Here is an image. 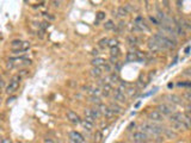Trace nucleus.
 Listing matches in <instances>:
<instances>
[{"label": "nucleus", "instance_id": "5701e85b", "mask_svg": "<svg viewBox=\"0 0 191 143\" xmlns=\"http://www.w3.org/2000/svg\"><path fill=\"white\" fill-rule=\"evenodd\" d=\"M104 29H105V30H115V29H116V25H115L114 21L109 19V21H105V24H104Z\"/></svg>", "mask_w": 191, "mask_h": 143}, {"label": "nucleus", "instance_id": "a878e982", "mask_svg": "<svg viewBox=\"0 0 191 143\" xmlns=\"http://www.w3.org/2000/svg\"><path fill=\"white\" fill-rule=\"evenodd\" d=\"M108 47H110L111 49H114V48H117L118 47V41L115 40V38H112V40H109V44H108Z\"/></svg>", "mask_w": 191, "mask_h": 143}, {"label": "nucleus", "instance_id": "4be33fe9", "mask_svg": "<svg viewBox=\"0 0 191 143\" xmlns=\"http://www.w3.org/2000/svg\"><path fill=\"white\" fill-rule=\"evenodd\" d=\"M165 136H166V138H169V140H173V138H177V132H174L172 129H165L164 131Z\"/></svg>", "mask_w": 191, "mask_h": 143}, {"label": "nucleus", "instance_id": "a211bd4d", "mask_svg": "<svg viewBox=\"0 0 191 143\" xmlns=\"http://www.w3.org/2000/svg\"><path fill=\"white\" fill-rule=\"evenodd\" d=\"M109 106H110V109L114 111V113H115V115H120V113L122 112V106H121L118 102H111Z\"/></svg>", "mask_w": 191, "mask_h": 143}, {"label": "nucleus", "instance_id": "0eeeda50", "mask_svg": "<svg viewBox=\"0 0 191 143\" xmlns=\"http://www.w3.org/2000/svg\"><path fill=\"white\" fill-rule=\"evenodd\" d=\"M112 97H114V100L118 102V104H124V102H127V97L124 94V92L120 88L112 91Z\"/></svg>", "mask_w": 191, "mask_h": 143}, {"label": "nucleus", "instance_id": "f8f14e48", "mask_svg": "<svg viewBox=\"0 0 191 143\" xmlns=\"http://www.w3.org/2000/svg\"><path fill=\"white\" fill-rule=\"evenodd\" d=\"M30 47H31V44H30V42L27 41H24V43H23V45H22L21 48H18V49H12V54L13 55H19V54H23V53H25V51H27L29 49H30Z\"/></svg>", "mask_w": 191, "mask_h": 143}, {"label": "nucleus", "instance_id": "c85d7f7f", "mask_svg": "<svg viewBox=\"0 0 191 143\" xmlns=\"http://www.w3.org/2000/svg\"><path fill=\"white\" fill-rule=\"evenodd\" d=\"M183 98H184L185 100H188L189 102H191V89L190 91H186L183 93Z\"/></svg>", "mask_w": 191, "mask_h": 143}, {"label": "nucleus", "instance_id": "aec40b11", "mask_svg": "<svg viewBox=\"0 0 191 143\" xmlns=\"http://www.w3.org/2000/svg\"><path fill=\"white\" fill-rule=\"evenodd\" d=\"M104 138V135H103L102 130H96L95 136H93V142L95 143H100Z\"/></svg>", "mask_w": 191, "mask_h": 143}, {"label": "nucleus", "instance_id": "37998d69", "mask_svg": "<svg viewBox=\"0 0 191 143\" xmlns=\"http://www.w3.org/2000/svg\"><path fill=\"white\" fill-rule=\"evenodd\" d=\"M118 143H125V142H118Z\"/></svg>", "mask_w": 191, "mask_h": 143}, {"label": "nucleus", "instance_id": "e433bc0d", "mask_svg": "<svg viewBox=\"0 0 191 143\" xmlns=\"http://www.w3.org/2000/svg\"><path fill=\"white\" fill-rule=\"evenodd\" d=\"M158 18L159 19H165V13L161 11H158Z\"/></svg>", "mask_w": 191, "mask_h": 143}, {"label": "nucleus", "instance_id": "f3484780", "mask_svg": "<svg viewBox=\"0 0 191 143\" xmlns=\"http://www.w3.org/2000/svg\"><path fill=\"white\" fill-rule=\"evenodd\" d=\"M148 49H149L150 51H153V53H158V51L161 50V47L159 45L158 42H155L154 40H150L149 43H148Z\"/></svg>", "mask_w": 191, "mask_h": 143}, {"label": "nucleus", "instance_id": "1a4fd4ad", "mask_svg": "<svg viewBox=\"0 0 191 143\" xmlns=\"http://www.w3.org/2000/svg\"><path fill=\"white\" fill-rule=\"evenodd\" d=\"M84 115H85V118H92V119H98L100 117V111L98 107H95V109H85L84 111Z\"/></svg>", "mask_w": 191, "mask_h": 143}, {"label": "nucleus", "instance_id": "9b49d317", "mask_svg": "<svg viewBox=\"0 0 191 143\" xmlns=\"http://www.w3.org/2000/svg\"><path fill=\"white\" fill-rule=\"evenodd\" d=\"M158 111L163 113L164 116H171L173 113V106H171L169 104H160L158 106Z\"/></svg>", "mask_w": 191, "mask_h": 143}, {"label": "nucleus", "instance_id": "c9c22d12", "mask_svg": "<svg viewBox=\"0 0 191 143\" xmlns=\"http://www.w3.org/2000/svg\"><path fill=\"white\" fill-rule=\"evenodd\" d=\"M183 75L184 76H191V67H189V68L186 69L184 73H183Z\"/></svg>", "mask_w": 191, "mask_h": 143}, {"label": "nucleus", "instance_id": "7ed1b4c3", "mask_svg": "<svg viewBox=\"0 0 191 143\" xmlns=\"http://www.w3.org/2000/svg\"><path fill=\"white\" fill-rule=\"evenodd\" d=\"M21 81H22L21 75H19V74L13 75V76L10 79L8 83H7L6 88H5V93H6V94H13L14 92L18 89V87H19Z\"/></svg>", "mask_w": 191, "mask_h": 143}, {"label": "nucleus", "instance_id": "473e14b6", "mask_svg": "<svg viewBox=\"0 0 191 143\" xmlns=\"http://www.w3.org/2000/svg\"><path fill=\"white\" fill-rule=\"evenodd\" d=\"M102 69H103V72H108V73H109V72H111V66H110L109 63H106V64L103 66Z\"/></svg>", "mask_w": 191, "mask_h": 143}, {"label": "nucleus", "instance_id": "20e7f679", "mask_svg": "<svg viewBox=\"0 0 191 143\" xmlns=\"http://www.w3.org/2000/svg\"><path fill=\"white\" fill-rule=\"evenodd\" d=\"M131 141L134 143H148L149 142V136L147 134H144L141 130H137V131H134L131 134Z\"/></svg>", "mask_w": 191, "mask_h": 143}, {"label": "nucleus", "instance_id": "ea45409f", "mask_svg": "<svg viewBox=\"0 0 191 143\" xmlns=\"http://www.w3.org/2000/svg\"><path fill=\"white\" fill-rule=\"evenodd\" d=\"M1 143H11V140L7 138V137H4V138L1 140Z\"/></svg>", "mask_w": 191, "mask_h": 143}, {"label": "nucleus", "instance_id": "393cba45", "mask_svg": "<svg viewBox=\"0 0 191 143\" xmlns=\"http://www.w3.org/2000/svg\"><path fill=\"white\" fill-rule=\"evenodd\" d=\"M127 42L129 45H136L137 44V38L135 36H128L127 37Z\"/></svg>", "mask_w": 191, "mask_h": 143}, {"label": "nucleus", "instance_id": "9d476101", "mask_svg": "<svg viewBox=\"0 0 191 143\" xmlns=\"http://www.w3.org/2000/svg\"><path fill=\"white\" fill-rule=\"evenodd\" d=\"M66 117H67L68 122L72 123V124H74V125L81 124V122H82V119L80 118V116H79L76 112H74V111H68L67 115H66Z\"/></svg>", "mask_w": 191, "mask_h": 143}, {"label": "nucleus", "instance_id": "f257e3e1", "mask_svg": "<svg viewBox=\"0 0 191 143\" xmlns=\"http://www.w3.org/2000/svg\"><path fill=\"white\" fill-rule=\"evenodd\" d=\"M140 130L143 131L144 134H147L148 136H159L160 134H163L165 131V128L161 126V125H159V124H157V123L146 122L141 124Z\"/></svg>", "mask_w": 191, "mask_h": 143}, {"label": "nucleus", "instance_id": "bb28decb", "mask_svg": "<svg viewBox=\"0 0 191 143\" xmlns=\"http://www.w3.org/2000/svg\"><path fill=\"white\" fill-rule=\"evenodd\" d=\"M124 7H125V10L128 11V13H131V12H134V11L136 10V7L133 6L131 4H125V5H124Z\"/></svg>", "mask_w": 191, "mask_h": 143}, {"label": "nucleus", "instance_id": "dca6fc26", "mask_svg": "<svg viewBox=\"0 0 191 143\" xmlns=\"http://www.w3.org/2000/svg\"><path fill=\"white\" fill-rule=\"evenodd\" d=\"M114 13H115L114 16H116V17H118V18H124V17H127V16L129 14L124 6H118L116 10V12H114Z\"/></svg>", "mask_w": 191, "mask_h": 143}, {"label": "nucleus", "instance_id": "39448f33", "mask_svg": "<svg viewBox=\"0 0 191 143\" xmlns=\"http://www.w3.org/2000/svg\"><path fill=\"white\" fill-rule=\"evenodd\" d=\"M143 60H144V54H142L141 51H130L125 56L127 62H137L143 61Z\"/></svg>", "mask_w": 191, "mask_h": 143}, {"label": "nucleus", "instance_id": "79ce46f5", "mask_svg": "<svg viewBox=\"0 0 191 143\" xmlns=\"http://www.w3.org/2000/svg\"><path fill=\"white\" fill-rule=\"evenodd\" d=\"M92 54H93V55H98V51H97V50H93V53H92Z\"/></svg>", "mask_w": 191, "mask_h": 143}, {"label": "nucleus", "instance_id": "b1692460", "mask_svg": "<svg viewBox=\"0 0 191 143\" xmlns=\"http://www.w3.org/2000/svg\"><path fill=\"white\" fill-rule=\"evenodd\" d=\"M23 43H24V41L14 40V41L11 42V47H12V49H18V48H21L22 45H23Z\"/></svg>", "mask_w": 191, "mask_h": 143}, {"label": "nucleus", "instance_id": "4c0bfd02", "mask_svg": "<svg viewBox=\"0 0 191 143\" xmlns=\"http://www.w3.org/2000/svg\"><path fill=\"white\" fill-rule=\"evenodd\" d=\"M51 5L54 7H60L61 6V1H51Z\"/></svg>", "mask_w": 191, "mask_h": 143}, {"label": "nucleus", "instance_id": "2eb2a0df", "mask_svg": "<svg viewBox=\"0 0 191 143\" xmlns=\"http://www.w3.org/2000/svg\"><path fill=\"white\" fill-rule=\"evenodd\" d=\"M91 63H92V66L93 67H99V68H102L104 64H106L108 62L105 61L103 57H99V56H97V57H95L92 61H91Z\"/></svg>", "mask_w": 191, "mask_h": 143}, {"label": "nucleus", "instance_id": "6ab92c4d", "mask_svg": "<svg viewBox=\"0 0 191 143\" xmlns=\"http://www.w3.org/2000/svg\"><path fill=\"white\" fill-rule=\"evenodd\" d=\"M81 125L85 131H92L93 126H95V123H91V122H89V121H86V119H82Z\"/></svg>", "mask_w": 191, "mask_h": 143}, {"label": "nucleus", "instance_id": "f03ea898", "mask_svg": "<svg viewBox=\"0 0 191 143\" xmlns=\"http://www.w3.org/2000/svg\"><path fill=\"white\" fill-rule=\"evenodd\" d=\"M152 40L158 42L159 45L161 47V49H170V48L174 47L177 44V41L174 38H171V37L164 34H155L152 37Z\"/></svg>", "mask_w": 191, "mask_h": 143}, {"label": "nucleus", "instance_id": "4468645a", "mask_svg": "<svg viewBox=\"0 0 191 143\" xmlns=\"http://www.w3.org/2000/svg\"><path fill=\"white\" fill-rule=\"evenodd\" d=\"M166 98H167L169 102H171L172 105H179V104H182V98L177 94H170L167 95Z\"/></svg>", "mask_w": 191, "mask_h": 143}, {"label": "nucleus", "instance_id": "412c9836", "mask_svg": "<svg viewBox=\"0 0 191 143\" xmlns=\"http://www.w3.org/2000/svg\"><path fill=\"white\" fill-rule=\"evenodd\" d=\"M103 69L99 68V67H93V68L91 69V75L93 76V78H100L103 75Z\"/></svg>", "mask_w": 191, "mask_h": 143}, {"label": "nucleus", "instance_id": "cd10ccee", "mask_svg": "<svg viewBox=\"0 0 191 143\" xmlns=\"http://www.w3.org/2000/svg\"><path fill=\"white\" fill-rule=\"evenodd\" d=\"M111 56H112V57H116V59H118V56H120V49H118V47L111 49Z\"/></svg>", "mask_w": 191, "mask_h": 143}, {"label": "nucleus", "instance_id": "a19ab883", "mask_svg": "<svg viewBox=\"0 0 191 143\" xmlns=\"http://www.w3.org/2000/svg\"><path fill=\"white\" fill-rule=\"evenodd\" d=\"M161 4H163V5H164L165 7H167V6H169V1H163Z\"/></svg>", "mask_w": 191, "mask_h": 143}, {"label": "nucleus", "instance_id": "423d86ee", "mask_svg": "<svg viewBox=\"0 0 191 143\" xmlns=\"http://www.w3.org/2000/svg\"><path fill=\"white\" fill-rule=\"evenodd\" d=\"M69 136V142L71 143H85V137L82 136L79 131H75V130H72L68 132Z\"/></svg>", "mask_w": 191, "mask_h": 143}, {"label": "nucleus", "instance_id": "ddd939ff", "mask_svg": "<svg viewBox=\"0 0 191 143\" xmlns=\"http://www.w3.org/2000/svg\"><path fill=\"white\" fill-rule=\"evenodd\" d=\"M185 116L182 112H173L170 116L171 123H184Z\"/></svg>", "mask_w": 191, "mask_h": 143}, {"label": "nucleus", "instance_id": "2f4dec72", "mask_svg": "<svg viewBox=\"0 0 191 143\" xmlns=\"http://www.w3.org/2000/svg\"><path fill=\"white\" fill-rule=\"evenodd\" d=\"M149 21H150V23H153L154 25H159V24H160V21H158L155 17H153V16H149Z\"/></svg>", "mask_w": 191, "mask_h": 143}, {"label": "nucleus", "instance_id": "72a5a7b5", "mask_svg": "<svg viewBox=\"0 0 191 143\" xmlns=\"http://www.w3.org/2000/svg\"><path fill=\"white\" fill-rule=\"evenodd\" d=\"M42 14H43L44 18H47V19H49V21H54V17L50 16V13H48V12H43Z\"/></svg>", "mask_w": 191, "mask_h": 143}, {"label": "nucleus", "instance_id": "c756f323", "mask_svg": "<svg viewBox=\"0 0 191 143\" xmlns=\"http://www.w3.org/2000/svg\"><path fill=\"white\" fill-rule=\"evenodd\" d=\"M96 18H97V21L105 19V12H102V11H99V12L97 13V16H96Z\"/></svg>", "mask_w": 191, "mask_h": 143}, {"label": "nucleus", "instance_id": "7c9ffc66", "mask_svg": "<svg viewBox=\"0 0 191 143\" xmlns=\"http://www.w3.org/2000/svg\"><path fill=\"white\" fill-rule=\"evenodd\" d=\"M108 44H109V38H103V40L99 41V45L102 48L108 47Z\"/></svg>", "mask_w": 191, "mask_h": 143}, {"label": "nucleus", "instance_id": "f704fd0d", "mask_svg": "<svg viewBox=\"0 0 191 143\" xmlns=\"http://www.w3.org/2000/svg\"><path fill=\"white\" fill-rule=\"evenodd\" d=\"M43 143H57V142L55 140H53V138H50V137H47V138L43 140Z\"/></svg>", "mask_w": 191, "mask_h": 143}, {"label": "nucleus", "instance_id": "6e6552de", "mask_svg": "<svg viewBox=\"0 0 191 143\" xmlns=\"http://www.w3.org/2000/svg\"><path fill=\"white\" fill-rule=\"evenodd\" d=\"M147 117H148V119H149L150 122H153V123H160L164 121V115L160 113L158 110L150 111L149 113L147 115Z\"/></svg>", "mask_w": 191, "mask_h": 143}, {"label": "nucleus", "instance_id": "58836bf2", "mask_svg": "<svg viewBox=\"0 0 191 143\" xmlns=\"http://www.w3.org/2000/svg\"><path fill=\"white\" fill-rule=\"evenodd\" d=\"M185 110L188 113H191V102H189L188 105H185Z\"/></svg>", "mask_w": 191, "mask_h": 143}]
</instances>
